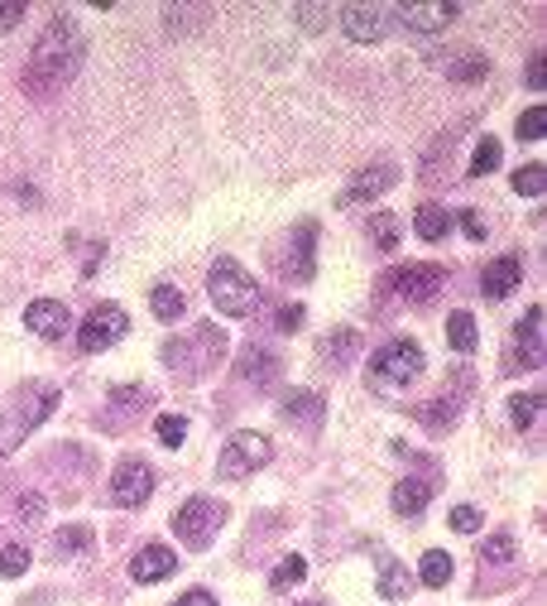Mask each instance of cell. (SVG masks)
Instances as JSON below:
<instances>
[{"label":"cell","instance_id":"obj_2","mask_svg":"<svg viewBox=\"0 0 547 606\" xmlns=\"http://www.w3.org/2000/svg\"><path fill=\"white\" fill-rule=\"evenodd\" d=\"M58 400H63V394L53 386H24V390L10 394V404L0 410V457L15 453V447L30 439V433L44 424L53 410H58Z\"/></svg>","mask_w":547,"mask_h":606},{"label":"cell","instance_id":"obj_34","mask_svg":"<svg viewBox=\"0 0 547 606\" xmlns=\"http://www.w3.org/2000/svg\"><path fill=\"white\" fill-rule=\"evenodd\" d=\"M514 553H518L514 534H490L485 549H480V563H485V569H504V563H514Z\"/></svg>","mask_w":547,"mask_h":606},{"label":"cell","instance_id":"obj_22","mask_svg":"<svg viewBox=\"0 0 547 606\" xmlns=\"http://www.w3.org/2000/svg\"><path fill=\"white\" fill-rule=\"evenodd\" d=\"M150 313L158 323H178L183 313H188V299H183L178 284H154L150 289Z\"/></svg>","mask_w":547,"mask_h":606},{"label":"cell","instance_id":"obj_16","mask_svg":"<svg viewBox=\"0 0 547 606\" xmlns=\"http://www.w3.org/2000/svg\"><path fill=\"white\" fill-rule=\"evenodd\" d=\"M518 280H524V256H500V260H490L485 266V274H480V294L485 299H510L514 289H518Z\"/></svg>","mask_w":547,"mask_h":606},{"label":"cell","instance_id":"obj_14","mask_svg":"<svg viewBox=\"0 0 547 606\" xmlns=\"http://www.w3.org/2000/svg\"><path fill=\"white\" fill-rule=\"evenodd\" d=\"M24 327H30L34 337L58 342V337H68L73 313H68V303H63V299H34L30 309H24Z\"/></svg>","mask_w":547,"mask_h":606},{"label":"cell","instance_id":"obj_37","mask_svg":"<svg viewBox=\"0 0 547 606\" xmlns=\"http://www.w3.org/2000/svg\"><path fill=\"white\" fill-rule=\"evenodd\" d=\"M24 569H30V549H24V544L0 549V577H24Z\"/></svg>","mask_w":547,"mask_h":606},{"label":"cell","instance_id":"obj_25","mask_svg":"<svg viewBox=\"0 0 547 606\" xmlns=\"http://www.w3.org/2000/svg\"><path fill=\"white\" fill-rule=\"evenodd\" d=\"M451 569H457V563H451V553L428 549V553H423V563H418V583L437 592V587H447V583H451Z\"/></svg>","mask_w":547,"mask_h":606},{"label":"cell","instance_id":"obj_21","mask_svg":"<svg viewBox=\"0 0 547 606\" xmlns=\"http://www.w3.org/2000/svg\"><path fill=\"white\" fill-rule=\"evenodd\" d=\"M428 500H433V486L428 481H418V477H404L390 491V506H394V516H404V520H413V516H423L428 510Z\"/></svg>","mask_w":547,"mask_h":606},{"label":"cell","instance_id":"obj_28","mask_svg":"<svg viewBox=\"0 0 547 606\" xmlns=\"http://www.w3.org/2000/svg\"><path fill=\"white\" fill-rule=\"evenodd\" d=\"M355 351H360L355 327H337V333H327V342H322V361H331V366H346Z\"/></svg>","mask_w":547,"mask_h":606},{"label":"cell","instance_id":"obj_36","mask_svg":"<svg viewBox=\"0 0 547 606\" xmlns=\"http://www.w3.org/2000/svg\"><path fill=\"white\" fill-rule=\"evenodd\" d=\"M154 433H158V443H164V447H178L183 439H188V419H183V414H158Z\"/></svg>","mask_w":547,"mask_h":606},{"label":"cell","instance_id":"obj_5","mask_svg":"<svg viewBox=\"0 0 547 606\" xmlns=\"http://www.w3.org/2000/svg\"><path fill=\"white\" fill-rule=\"evenodd\" d=\"M423 366H428V357H423L418 342L394 337V342H384L375 357H370V380H375L380 390H404V386H413V380L423 376Z\"/></svg>","mask_w":547,"mask_h":606},{"label":"cell","instance_id":"obj_4","mask_svg":"<svg viewBox=\"0 0 547 606\" xmlns=\"http://www.w3.org/2000/svg\"><path fill=\"white\" fill-rule=\"evenodd\" d=\"M221 357H226V333L217 323H197L188 342H168V347H164V366H178L188 380L207 376Z\"/></svg>","mask_w":547,"mask_h":606},{"label":"cell","instance_id":"obj_13","mask_svg":"<svg viewBox=\"0 0 547 606\" xmlns=\"http://www.w3.org/2000/svg\"><path fill=\"white\" fill-rule=\"evenodd\" d=\"M394 183H398V169H394V164H370V169H360V174L341 188L337 207H360V203H370V197L390 193Z\"/></svg>","mask_w":547,"mask_h":606},{"label":"cell","instance_id":"obj_41","mask_svg":"<svg viewBox=\"0 0 547 606\" xmlns=\"http://www.w3.org/2000/svg\"><path fill=\"white\" fill-rule=\"evenodd\" d=\"M451 221H461V231L471 236V241H485V231H490L485 213H475V207H466V213H461V217H451Z\"/></svg>","mask_w":547,"mask_h":606},{"label":"cell","instance_id":"obj_38","mask_svg":"<svg viewBox=\"0 0 547 606\" xmlns=\"http://www.w3.org/2000/svg\"><path fill=\"white\" fill-rule=\"evenodd\" d=\"M543 178H547L543 164H524V169L514 174V193H518V197H538V193H543Z\"/></svg>","mask_w":547,"mask_h":606},{"label":"cell","instance_id":"obj_12","mask_svg":"<svg viewBox=\"0 0 547 606\" xmlns=\"http://www.w3.org/2000/svg\"><path fill=\"white\" fill-rule=\"evenodd\" d=\"M341 30L355 44H380L390 34V6H341Z\"/></svg>","mask_w":547,"mask_h":606},{"label":"cell","instance_id":"obj_9","mask_svg":"<svg viewBox=\"0 0 547 606\" xmlns=\"http://www.w3.org/2000/svg\"><path fill=\"white\" fill-rule=\"evenodd\" d=\"M461 15V6H442V0H413V6H390V20H398L413 34H442L451 20Z\"/></svg>","mask_w":547,"mask_h":606},{"label":"cell","instance_id":"obj_8","mask_svg":"<svg viewBox=\"0 0 547 606\" xmlns=\"http://www.w3.org/2000/svg\"><path fill=\"white\" fill-rule=\"evenodd\" d=\"M130 333V318H125V309L120 303H97V309L83 318V327H77V347L87 351H106V347H116L120 337Z\"/></svg>","mask_w":547,"mask_h":606},{"label":"cell","instance_id":"obj_24","mask_svg":"<svg viewBox=\"0 0 547 606\" xmlns=\"http://www.w3.org/2000/svg\"><path fill=\"white\" fill-rule=\"evenodd\" d=\"M504 160V144L495 136H485V140H475V150H471V164H466V178H485V174H495Z\"/></svg>","mask_w":547,"mask_h":606},{"label":"cell","instance_id":"obj_32","mask_svg":"<svg viewBox=\"0 0 547 606\" xmlns=\"http://www.w3.org/2000/svg\"><path fill=\"white\" fill-rule=\"evenodd\" d=\"M91 549V530L87 524H68L63 534H53V559H73V553Z\"/></svg>","mask_w":547,"mask_h":606},{"label":"cell","instance_id":"obj_44","mask_svg":"<svg viewBox=\"0 0 547 606\" xmlns=\"http://www.w3.org/2000/svg\"><path fill=\"white\" fill-rule=\"evenodd\" d=\"M293 20L308 24V34H317V24H327L331 10H322V6H298V10H293Z\"/></svg>","mask_w":547,"mask_h":606},{"label":"cell","instance_id":"obj_43","mask_svg":"<svg viewBox=\"0 0 547 606\" xmlns=\"http://www.w3.org/2000/svg\"><path fill=\"white\" fill-rule=\"evenodd\" d=\"M20 24H24V6H20V0H0V34L20 30Z\"/></svg>","mask_w":547,"mask_h":606},{"label":"cell","instance_id":"obj_49","mask_svg":"<svg viewBox=\"0 0 547 606\" xmlns=\"http://www.w3.org/2000/svg\"><path fill=\"white\" fill-rule=\"evenodd\" d=\"M298 606H327V602H298Z\"/></svg>","mask_w":547,"mask_h":606},{"label":"cell","instance_id":"obj_40","mask_svg":"<svg viewBox=\"0 0 547 606\" xmlns=\"http://www.w3.org/2000/svg\"><path fill=\"white\" fill-rule=\"evenodd\" d=\"M111 404H116V410H135V404H150V390H144V386H116Z\"/></svg>","mask_w":547,"mask_h":606},{"label":"cell","instance_id":"obj_3","mask_svg":"<svg viewBox=\"0 0 547 606\" xmlns=\"http://www.w3.org/2000/svg\"><path fill=\"white\" fill-rule=\"evenodd\" d=\"M207 294L226 318H245V313H255V303H260V289L250 280V270L231 256H221L217 266L207 270Z\"/></svg>","mask_w":547,"mask_h":606},{"label":"cell","instance_id":"obj_18","mask_svg":"<svg viewBox=\"0 0 547 606\" xmlns=\"http://www.w3.org/2000/svg\"><path fill=\"white\" fill-rule=\"evenodd\" d=\"M236 371L245 376L255 390H274V380L284 376V361H278L270 347H245L240 351V361H236Z\"/></svg>","mask_w":547,"mask_h":606},{"label":"cell","instance_id":"obj_1","mask_svg":"<svg viewBox=\"0 0 547 606\" xmlns=\"http://www.w3.org/2000/svg\"><path fill=\"white\" fill-rule=\"evenodd\" d=\"M83 58H87V30L77 24L73 10H53L44 34L34 39L30 63H24V97L44 101L53 91H63L83 68Z\"/></svg>","mask_w":547,"mask_h":606},{"label":"cell","instance_id":"obj_42","mask_svg":"<svg viewBox=\"0 0 547 606\" xmlns=\"http://www.w3.org/2000/svg\"><path fill=\"white\" fill-rule=\"evenodd\" d=\"M451 530H457V534H475L480 530V510L475 506H457V510H451Z\"/></svg>","mask_w":547,"mask_h":606},{"label":"cell","instance_id":"obj_17","mask_svg":"<svg viewBox=\"0 0 547 606\" xmlns=\"http://www.w3.org/2000/svg\"><path fill=\"white\" fill-rule=\"evenodd\" d=\"M514 361H524L528 371L543 366V303H533L524 313V323L514 327Z\"/></svg>","mask_w":547,"mask_h":606},{"label":"cell","instance_id":"obj_33","mask_svg":"<svg viewBox=\"0 0 547 606\" xmlns=\"http://www.w3.org/2000/svg\"><path fill=\"white\" fill-rule=\"evenodd\" d=\"M538 414H543V390H528V394H514V400H510L514 429H533V424H538Z\"/></svg>","mask_w":547,"mask_h":606},{"label":"cell","instance_id":"obj_23","mask_svg":"<svg viewBox=\"0 0 547 606\" xmlns=\"http://www.w3.org/2000/svg\"><path fill=\"white\" fill-rule=\"evenodd\" d=\"M442 73L451 77V83H485V77H490V58H480V54H447L442 58Z\"/></svg>","mask_w":547,"mask_h":606},{"label":"cell","instance_id":"obj_26","mask_svg":"<svg viewBox=\"0 0 547 606\" xmlns=\"http://www.w3.org/2000/svg\"><path fill=\"white\" fill-rule=\"evenodd\" d=\"M413 231H418L423 241H442V236L451 231V213L447 207H437V203H423L418 217H413Z\"/></svg>","mask_w":547,"mask_h":606},{"label":"cell","instance_id":"obj_48","mask_svg":"<svg viewBox=\"0 0 547 606\" xmlns=\"http://www.w3.org/2000/svg\"><path fill=\"white\" fill-rule=\"evenodd\" d=\"M20 516H24V520H30V524H34L39 516H44V500H39V496H24V500H20Z\"/></svg>","mask_w":547,"mask_h":606},{"label":"cell","instance_id":"obj_10","mask_svg":"<svg viewBox=\"0 0 547 606\" xmlns=\"http://www.w3.org/2000/svg\"><path fill=\"white\" fill-rule=\"evenodd\" d=\"M442 280H447L442 266H433V260H418V266L394 270V274H390V289H394L398 299H408V303H428V299L442 294Z\"/></svg>","mask_w":547,"mask_h":606},{"label":"cell","instance_id":"obj_20","mask_svg":"<svg viewBox=\"0 0 547 606\" xmlns=\"http://www.w3.org/2000/svg\"><path fill=\"white\" fill-rule=\"evenodd\" d=\"M173 569H178L173 549H164V544H144V549L135 553V563H130V577H135V583H164Z\"/></svg>","mask_w":547,"mask_h":606},{"label":"cell","instance_id":"obj_39","mask_svg":"<svg viewBox=\"0 0 547 606\" xmlns=\"http://www.w3.org/2000/svg\"><path fill=\"white\" fill-rule=\"evenodd\" d=\"M518 140H543L547 136V107H528L524 116H518Z\"/></svg>","mask_w":547,"mask_h":606},{"label":"cell","instance_id":"obj_35","mask_svg":"<svg viewBox=\"0 0 547 606\" xmlns=\"http://www.w3.org/2000/svg\"><path fill=\"white\" fill-rule=\"evenodd\" d=\"M303 577H308V563H303L298 553H288V559H278V569L270 573V587L274 592H288V587H298Z\"/></svg>","mask_w":547,"mask_h":606},{"label":"cell","instance_id":"obj_47","mask_svg":"<svg viewBox=\"0 0 547 606\" xmlns=\"http://www.w3.org/2000/svg\"><path fill=\"white\" fill-rule=\"evenodd\" d=\"M528 87H533V91H543V87H547V73H543V54H533V63H528Z\"/></svg>","mask_w":547,"mask_h":606},{"label":"cell","instance_id":"obj_15","mask_svg":"<svg viewBox=\"0 0 547 606\" xmlns=\"http://www.w3.org/2000/svg\"><path fill=\"white\" fill-rule=\"evenodd\" d=\"M284 274L298 284H308L317 274V221H298V231H293V250L284 260Z\"/></svg>","mask_w":547,"mask_h":606},{"label":"cell","instance_id":"obj_46","mask_svg":"<svg viewBox=\"0 0 547 606\" xmlns=\"http://www.w3.org/2000/svg\"><path fill=\"white\" fill-rule=\"evenodd\" d=\"M173 606H217V597H211L207 587H193V592H183V597L173 602Z\"/></svg>","mask_w":547,"mask_h":606},{"label":"cell","instance_id":"obj_31","mask_svg":"<svg viewBox=\"0 0 547 606\" xmlns=\"http://www.w3.org/2000/svg\"><path fill=\"white\" fill-rule=\"evenodd\" d=\"M447 342H451V347H457V351H475L480 333H475V318H471V313H466V309H457V313H451V318H447Z\"/></svg>","mask_w":547,"mask_h":606},{"label":"cell","instance_id":"obj_6","mask_svg":"<svg viewBox=\"0 0 547 606\" xmlns=\"http://www.w3.org/2000/svg\"><path fill=\"white\" fill-rule=\"evenodd\" d=\"M270 453H274L270 433L240 429V433H231V439H226V447H221V457H217V477H221V481H240V477H250V472H260L264 463H270Z\"/></svg>","mask_w":547,"mask_h":606},{"label":"cell","instance_id":"obj_30","mask_svg":"<svg viewBox=\"0 0 547 606\" xmlns=\"http://www.w3.org/2000/svg\"><path fill=\"white\" fill-rule=\"evenodd\" d=\"M370 246H375L380 256H394V250H398V217L394 213L370 217Z\"/></svg>","mask_w":547,"mask_h":606},{"label":"cell","instance_id":"obj_29","mask_svg":"<svg viewBox=\"0 0 547 606\" xmlns=\"http://www.w3.org/2000/svg\"><path fill=\"white\" fill-rule=\"evenodd\" d=\"M413 419H418V424L428 429V433H442V429H451V424H457V404H451V400L418 404V410H413Z\"/></svg>","mask_w":547,"mask_h":606},{"label":"cell","instance_id":"obj_7","mask_svg":"<svg viewBox=\"0 0 547 606\" xmlns=\"http://www.w3.org/2000/svg\"><path fill=\"white\" fill-rule=\"evenodd\" d=\"M221 520H226V506H221V500H211V496H193L183 510H173V530H178V539H183V544H188L193 553L211 549V539H217Z\"/></svg>","mask_w":547,"mask_h":606},{"label":"cell","instance_id":"obj_45","mask_svg":"<svg viewBox=\"0 0 547 606\" xmlns=\"http://www.w3.org/2000/svg\"><path fill=\"white\" fill-rule=\"evenodd\" d=\"M274 327H278V333H293V327H303V303H288V309H278Z\"/></svg>","mask_w":547,"mask_h":606},{"label":"cell","instance_id":"obj_19","mask_svg":"<svg viewBox=\"0 0 547 606\" xmlns=\"http://www.w3.org/2000/svg\"><path fill=\"white\" fill-rule=\"evenodd\" d=\"M322 414H327V400L317 390L284 394V419H288V424H303L308 433H317V429H322Z\"/></svg>","mask_w":547,"mask_h":606},{"label":"cell","instance_id":"obj_11","mask_svg":"<svg viewBox=\"0 0 547 606\" xmlns=\"http://www.w3.org/2000/svg\"><path fill=\"white\" fill-rule=\"evenodd\" d=\"M150 496H154V472L144 467L140 457H125V463L116 467V477H111V500L120 510H135Z\"/></svg>","mask_w":547,"mask_h":606},{"label":"cell","instance_id":"obj_27","mask_svg":"<svg viewBox=\"0 0 547 606\" xmlns=\"http://www.w3.org/2000/svg\"><path fill=\"white\" fill-rule=\"evenodd\" d=\"M375 592H380L384 602H408V592H413V573L404 569V563H384V573H380Z\"/></svg>","mask_w":547,"mask_h":606}]
</instances>
